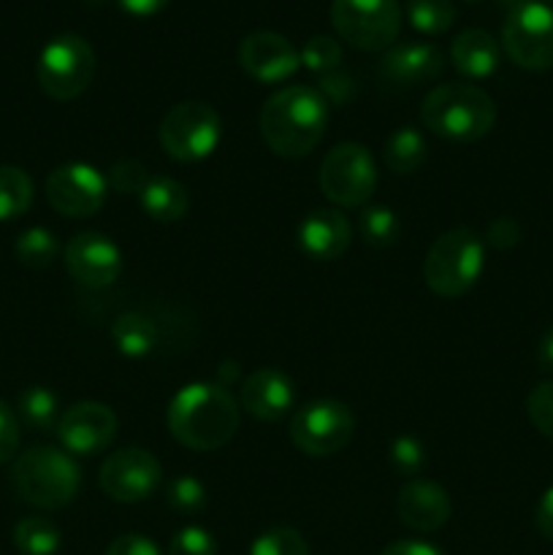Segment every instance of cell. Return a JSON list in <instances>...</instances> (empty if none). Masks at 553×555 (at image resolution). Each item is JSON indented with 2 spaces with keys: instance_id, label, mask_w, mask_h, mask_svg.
<instances>
[{
  "instance_id": "1f68e13d",
  "label": "cell",
  "mask_w": 553,
  "mask_h": 555,
  "mask_svg": "<svg viewBox=\"0 0 553 555\" xmlns=\"http://www.w3.org/2000/svg\"><path fill=\"white\" fill-rule=\"evenodd\" d=\"M166 502L177 515H198L206 507L204 482L190 475L173 477L166 488Z\"/></svg>"
},
{
  "instance_id": "4fadbf2b",
  "label": "cell",
  "mask_w": 553,
  "mask_h": 555,
  "mask_svg": "<svg viewBox=\"0 0 553 555\" xmlns=\"http://www.w3.org/2000/svg\"><path fill=\"white\" fill-rule=\"evenodd\" d=\"M108 182L87 163H65L47 177V201L63 217H92L106 204Z\"/></svg>"
},
{
  "instance_id": "9a60e30c",
  "label": "cell",
  "mask_w": 553,
  "mask_h": 555,
  "mask_svg": "<svg viewBox=\"0 0 553 555\" xmlns=\"http://www.w3.org/2000/svg\"><path fill=\"white\" fill-rule=\"evenodd\" d=\"M54 434L65 453L95 455L117 437V415L101 401H79L60 415Z\"/></svg>"
},
{
  "instance_id": "d4e9b609",
  "label": "cell",
  "mask_w": 553,
  "mask_h": 555,
  "mask_svg": "<svg viewBox=\"0 0 553 555\" xmlns=\"http://www.w3.org/2000/svg\"><path fill=\"white\" fill-rule=\"evenodd\" d=\"M16 412H20L22 423L33 431H54L60 421V401L57 396L52 393L43 385H30L20 393V401H16Z\"/></svg>"
},
{
  "instance_id": "ffe728a7",
  "label": "cell",
  "mask_w": 553,
  "mask_h": 555,
  "mask_svg": "<svg viewBox=\"0 0 553 555\" xmlns=\"http://www.w3.org/2000/svg\"><path fill=\"white\" fill-rule=\"evenodd\" d=\"M298 249L312 260H336L352 242L347 217L336 209H314L301 220L296 231Z\"/></svg>"
},
{
  "instance_id": "8fae6325",
  "label": "cell",
  "mask_w": 553,
  "mask_h": 555,
  "mask_svg": "<svg viewBox=\"0 0 553 555\" xmlns=\"http://www.w3.org/2000/svg\"><path fill=\"white\" fill-rule=\"evenodd\" d=\"M356 434V417L350 406L334 399L309 401L293 415L291 439L304 455L325 459L339 453Z\"/></svg>"
},
{
  "instance_id": "7c38bea8",
  "label": "cell",
  "mask_w": 553,
  "mask_h": 555,
  "mask_svg": "<svg viewBox=\"0 0 553 555\" xmlns=\"http://www.w3.org/2000/svg\"><path fill=\"white\" fill-rule=\"evenodd\" d=\"M103 493L119 504H139L155 496L163 486V466L150 450L125 448L108 455L101 466Z\"/></svg>"
},
{
  "instance_id": "b9f144b4",
  "label": "cell",
  "mask_w": 553,
  "mask_h": 555,
  "mask_svg": "<svg viewBox=\"0 0 553 555\" xmlns=\"http://www.w3.org/2000/svg\"><path fill=\"white\" fill-rule=\"evenodd\" d=\"M380 555H445L439 551L437 545L432 542H423V540H399V542H390Z\"/></svg>"
},
{
  "instance_id": "603a6c76",
  "label": "cell",
  "mask_w": 553,
  "mask_h": 555,
  "mask_svg": "<svg viewBox=\"0 0 553 555\" xmlns=\"http://www.w3.org/2000/svg\"><path fill=\"white\" fill-rule=\"evenodd\" d=\"M112 341L119 356L130 358V361H141V358L152 356V350L157 347V328L146 314L125 312L112 325Z\"/></svg>"
},
{
  "instance_id": "d6a6232c",
  "label": "cell",
  "mask_w": 553,
  "mask_h": 555,
  "mask_svg": "<svg viewBox=\"0 0 553 555\" xmlns=\"http://www.w3.org/2000/svg\"><path fill=\"white\" fill-rule=\"evenodd\" d=\"M249 555H309V545L296 529L276 526L249 545Z\"/></svg>"
},
{
  "instance_id": "cb8c5ba5",
  "label": "cell",
  "mask_w": 553,
  "mask_h": 555,
  "mask_svg": "<svg viewBox=\"0 0 553 555\" xmlns=\"http://www.w3.org/2000/svg\"><path fill=\"white\" fill-rule=\"evenodd\" d=\"M426 139L415 128L394 130L383 146V160L394 173H415L426 163Z\"/></svg>"
},
{
  "instance_id": "d590c367",
  "label": "cell",
  "mask_w": 553,
  "mask_h": 555,
  "mask_svg": "<svg viewBox=\"0 0 553 555\" xmlns=\"http://www.w3.org/2000/svg\"><path fill=\"white\" fill-rule=\"evenodd\" d=\"M526 415L542 437L553 439V383H540L526 399Z\"/></svg>"
},
{
  "instance_id": "7a4b0ae2",
  "label": "cell",
  "mask_w": 553,
  "mask_h": 555,
  "mask_svg": "<svg viewBox=\"0 0 553 555\" xmlns=\"http://www.w3.org/2000/svg\"><path fill=\"white\" fill-rule=\"evenodd\" d=\"M329 125V101L318 87L291 85L260 108V135L274 155L296 160L320 144Z\"/></svg>"
},
{
  "instance_id": "52a82bcc",
  "label": "cell",
  "mask_w": 553,
  "mask_h": 555,
  "mask_svg": "<svg viewBox=\"0 0 553 555\" xmlns=\"http://www.w3.org/2000/svg\"><path fill=\"white\" fill-rule=\"evenodd\" d=\"M222 135L220 114L204 101H182L163 117L157 139L177 163H198L217 150Z\"/></svg>"
},
{
  "instance_id": "8d00e7d4",
  "label": "cell",
  "mask_w": 553,
  "mask_h": 555,
  "mask_svg": "<svg viewBox=\"0 0 553 555\" xmlns=\"http://www.w3.org/2000/svg\"><path fill=\"white\" fill-rule=\"evenodd\" d=\"M168 555H217V542L201 526H184L168 542Z\"/></svg>"
},
{
  "instance_id": "e575fe53",
  "label": "cell",
  "mask_w": 553,
  "mask_h": 555,
  "mask_svg": "<svg viewBox=\"0 0 553 555\" xmlns=\"http://www.w3.org/2000/svg\"><path fill=\"white\" fill-rule=\"evenodd\" d=\"M150 168L144 163L133 160V157H123V160L114 163L106 173V182L114 193L123 195H139L144 190V184L150 182Z\"/></svg>"
},
{
  "instance_id": "7402d4cb",
  "label": "cell",
  "mask_w": 553,
  "mask_h": 555,
  "mask_svg": "<svg viewBox=\"0 0 553 555\" xmlns=\"http://www.w3.org/2000/svg\"><path fill=\"white\" fill-rule=\"evenodd\" d=\"M136 198H139L144 215L155 222H177L190 209L188 188L179 179L163 177V173H152L150 182Z\"/></svg>"
},
{
  "instance_id": "5b68a950",
  "label": "cell",
  "mask_w": 553,
  "mask_h": 555,
  "mask_svg": "<svg viewBox=\"0 0 553 555\" xmlns=\"http://www.w3.org/2000/svg\"><path fill=\"white\" fill-rule=\"evenodd\" d=\"M486 266V244L472 228H450L439 233L423 260L428 291L442 298H459L477 285Z\"/></svg>"
},
{
  "instance_id": "ba28073f",
  "label": "cell",
  "mask_w": 553,
  "mask_h": 555,
  "mask_svg": "<svg viewBox=\"0 0 553 555\" xmlns=\"http://www.w3.org/2000/svg\"><path fill=\"white\" fill-rule=\"evenodd\" d=\"M399 0H334L331 25L342 41L366 52L390 49L401 30Z\"/></svg>"
},
{
  "instance_id": "74e56055",
  "label": "cell",
  "mask_w": 553,
  "mask_h": 555,
  "mask_svg": "<svg viewBox=\"0 0 553 555\" xmlns=\"http://www.w3.org/2000/svg\"><path fill=\"white\" fill-rule=\"evenodd\" d=\"M16 450H20V423L9 404L0 401V464L14 459Z\"/></svg>"
},
{
  "instance_id": "ee69618b",
  "label": "cell",
  "mask_w": 553,
  "mask_h": 555,
  "mask_svg": "<svg viewBox=\"0 0 553 555\" xmlns=\"http://www.w3.org/2000/svg\"><path fill=\"white\" fill-rule=\"evenodd\" d=\"M117 3L123 5V11H128L133 16H152L166 9L171 0H117Z\"/></svg>"
},
{
  "instance_id": "5bb4252c",
  "label": "cell",
  "mask_w": 553,
  "mask_h": 555,
  "mask_svg": "<svg viewBox=\"0 0 553 555\" xmlns=\"http://www.w3.org/2000/svg\"><path fill=\"white\" fill-rule=\"evenodd\" d=\"M65 269L81 287L103 291L123 274V253L106 233H76L65 247Z\"/></svg>"
},
{
  "instance_id": "30bf717a",
  "label": "cell",
  "mask_w": 553,
  "mask_h": 555,
  "mask_svg": "<svg viewBox=\"0 0 553 555\" xmlns=\"http://www.w3.org/2000/svg\"><path fill=\"white\" fill-rule=\"evenodd\" d=\"M502 43L507 57L526 70L553 68V9L540 0L510 9L502 25Z\"/></svg>"
},
{
  "instance_id": "ab89813d",
  "label": "cell",
  "mask_w": 553,
  "mask_h": 555,
  "mask_svg": "<svg viewBox=\"0 0 553 555\" xmlns=\"http://www.w3.org/2000/svg\"><path fill=\"white\" fill-rule=\"evenodd\" d=\"M318 90L329 103H347L352 98V79L336 68L331 70V74L320 76Z\"/></svg>"
},
{
  "instance_id": "3957f363",
  "label": "cell",
  "mask_w": 553,
  "mask_h": 555,
  "mask_svg": "<svg viewBox=\"0 0 553 555\" xmlns=\"http://www.w3.org/2000/svg\"><path fill=\"white\" fill-rule=\"evenodd\" d=\"M421 122L439 139L472 144L491 133L497 106L493 98L475 85H439L423 98Z\"/></svg>"
},
{
  "instance_id": "d6986e66",
  "label": "cell",
  "mask_w": 553,
  "mask_h": 555,
  "mask_svg": "<svg viewBox=\"0 0 553 555\" xmlns=\"http://www.w3.org/2000/svg\"><path fill=\"white\" fill-rule=\"evenodd\" d=\"M445 70V54L434 43H399L385 49L380 60V74L399 87H417L439 79Z\"/></svg>"
},
{
  "instance_id": "60d3db41",
  "label": "cell",
  "mask_w": 553,
  "mask_h": 555,
  "mask_svg": "<svg viewBox=\"0 0 553 555\" xmlns=\"http://www.w3.org/2000/svg\"><path fill=\"white\" fill-rule=\"evenodd\" d=\"M103 555H163V551L150 540V537L123 534L106 547V553Z\"/></svg>"
},
{
  "instance_id": "e0dca14e",
  "label": "cell",
  "mask_w": 553,
  "mask_h": 555,
  "mask_svg": "<svg viewBox=\"0 0 553 555\" xmlns=\"http://www.w3.org/2000/svg\"><path fill=\"white\" fill-rule=\"evenodd\" d=\"M296 404V385L282 369H255L239 390V406L263 423L285 417Z\"/></svg>"
},
{
  "instance_id": "277c9868",
  "label": "cell",
  "mask_w": 553,
  "mask_h": 555,
  "mask_svg": "<svg viewBox=\"0 0 553 555\" xmlns=\"http://www.w3.org/2000/svg\"><path fill=\"white\" fill-rule=\"evenodd\" d=\"M11 486L22 502L38 509H63L81 488V472L74 455L60 448H30L16 455Z\"/></svg>"
},
{
  "instance_id": "f1b7e54d",
  "label": "cell",
  "mask_w": 553,
  "mask_h": 555,
  "mask_svg": "<svg viewBox=\"0 0 553 555\" xmlns=\"http://www.w3.org/2000/svg\"><path fill=\"white\" fill-rule=\"evenodd\" d=\"M14 253L20 258V263L27 266V269H47V266H52L57 260L60 244L49 228L36 225L20 233V238L14 244Z\"/></svg>"
},
{
  "instance_id": "2e32d148",
  "label": "cell",
  "mask_w": 553,
  "mask_h": 555,
  "mask_svg": "<svg viewBox=\"0 0 553 555\" xmlns=\"http://www.w3.org/2000/svg\"><path fill=\"white\" fill-rule=\"evenodd\" d=\"M239 65L244 74L263 85H280L291 79L301 65V54L285 36L271 30H255L239 43Z\"/></svg>"
},
{
  "instance_id": "4dcf8cb0",
  "label": "cell",
  "mask_w": 553,
  "mask_h": 555,
  "mask_svg": "<svg viewBox=\"0 0 553 555\" xmlns=\"http://www.w3.org/2000/svg\"><path fill=\"white\" fill-rule=\"evenodd\" d=\"M298 54H301V65H307L318 76L331 74L342 65V43L334 36H325V33L307 38Z\"/></svg>"
},
{
  "instance_id": "ac0fdd59",
  "label": "cell",
  "mask_w": 553,
  "mask_h": 555,
  "mask_svg": "<svg viewBox=\"0 0 553 555\" xmlns=\"http://www.w3.org/2000/svg\"><path fill=\"white\" fill-rule=\"evenodd\" d=\"M396 513L399 520L412 531H437L453 515V502L448 491L434 480H407L396 496Z\"/></svg>"
},
{
  "instance_id": "f35d334b",
  "label": "cell",
  "mask_w": 553,
  "mask_h": 555,
  "mask_svg": "<svg viewBox=\"0 0 553 555\" xmlns=\"http://www.w3.org/2000/svg\"><path fill=\"white\" fill-rule=\"evenodd\" d=\"M486 242L491 244L493 249H513L515 244L520 242V225L513 220V217H497V220L488 225Z\"/></svg>"
},
{
  "instance_id": "83f0119b",
  "label": "cell",
  "mask_w": 553,
  "mask_h": 555,
  "mask_svg": "<svg viewBox=\"0 0 553 555\" xmlns=\"http://www.w3.org/2000/svg\"><path fill=\"white\" fill-rule=\"evenodd\" d=\"M358 231H361L363 242L374 249H388L399 242L401 236V220L394 209L388 206H369L358 217Z\"/></svg>"
},
{
  "instance_id": "f6af8a7d",
  "label": "cell",
  "mask_w": 553,
  "mask_h": 555,
  "mask_svg": "<svg viewBox=\"0 0 553 555\" xmlns=\"http://www.w3.org/2000/svg\"><path fill=\"white\" fill-rule=\"evenodd\" d=\"M537 363L542 372H553V325L542 334L540 345H537Z\"/></svg>"
},
{
  "instance_id": "6da1fadb",
  "label": "cell",
  "mask_w": 553,
  "mask_h": 555,
  "mask_svg": "<svg viewBox=\"0 0 553 555\" xmlns=\"http://www.w3.org/2000/svg\"><path fill=\"white\" fill-rule=\"evenodd\" d=\"M166 423L179 444L195 453H211L226 448L239 431V401L222 385H184L168 404Z\"/></svg>"
},
{
  "instance_id": "f546056e",
  "label": "cell",
  "mask_w": 553,
  "mask_h": 555,
  "mask_svg": "<svg viewBox=\"0 0 553 555\" xmlns=\"http://www.w3.org/2000/svg\"><path fill=\"white\" fill-rule=\"evenodd\" d=\"M407 20L417 33L442 36L453 27L455 9L450 0H407Z\"/></svg>"
},
{
  "instance_id": "44dd1931",
  "label": "cell",
  "mask_w": 553,
  "mask_h": 555,
  "mask_svg": "<svg viewBox=\"0 0 553 555\" xmlns=\"http://www.w3.org/2000/svg\"><path fill=\"white\" fill-rule=\"evenodd\" d=\"M450 60H453V68L466 79H488L499 68V43L488 30L472 27L453 38Z\"/></svg>"
},
{
  "instance_id": "bcb514c9",
  "label": "cell",
  "mask_w": 553,
  "mask_h": 555,
  "mask_svg": "<svg viewBox=\"0 0 553 555\" xmlns=\"http://www.w3.org/2000/svg\"><path fill=\"white\" fill-rule=\"evenodd\" d=\"M551 3H553V0H551Z\"/></svg>"
},
{
  "instance_id": "9c48e42d",
  "label": "cell",
  "mask_w": 553,
  "mask_h": 555,
  "mask_svg": "<svg viewBox=\"0 0 553 555\" xmlns=\"http://www.w3.org/2000/svg\"><path fill=\"white\" fill-rule=\"evenodd\" d=\"M320 190L342 209H358L366 204L377 190V166L372 152L356 141L329 150L320 163Z\"/></svg>"
},
{
  "instance_id": "7bdbcfd3",
  "label": "cell",
  "mask_w": 553,
  "mask_h": 555,
  "mask_svg": "<svg viewBox=\"0 0 553 555\" xmlns=\"http://www.w3.org/2000/svg\"><path fill=\"white\" fill-rule=\"evenodd\" d=\"M535 524H537V531H540L545 540L553 542V486L542 493L540 504H537Z\"/></svg>"
},
{
  "instance_id": "8992f818",
  "label": "cell",
  "mask_w": 553,
  "mask_h": 555,
  "mask_svg": "<svg viewBox=\"0 0 553 555\" xmlns=\"http://www.w3.org/2000/svg\"><path fill=\"white\" fill-rule=\"evenodd\" d=\"M95 65V52H92L90 41L74 36V33H65V36L52 38L38 54V85L52 101H74L92 85Z\"/></svg>"
},
{
  "instance_id": "836d02e7",
  "label": "cell",
  "mask_w": 553,
  "mask_h": 555,
  "mask_svg": "<svg viewBox=\"0 0 553 555\" xmlns=\"http://www.w3.org/2000/svg\"><path fill=\"white\" fill-rule=\"evenodd\" d=\"M388 461L390 466H394L396 475L415 477L421 475L423 466H426V448H423L421 439L412 437V434H401V437H396L394 442H390Z\"/></svg>"
},
{
  "instance_id": "484cf974",
  "label": "cell",
  "mask_w": 553,
  "mask_h": 555,
  "mask_svg": "<svg viewBox=\"0 0 553 555\" xmlns=\"http://www.w3.org/2000/svg\"><path fill=\"white\" fill-rule=\"evenodd\" d=\"M60 542H63V534L57 526L41 515L22 518L14 526V545L22 555H54L60 551Z\"/></svg>"
},
{
  "instance_id": "4316f807",
  "label": "cell",
  "mask_w": 553,
  "mask_h": 555,
  "mask_svg": "<svg viewBox=\"0 0 553 555\" xmlns=\"http://www.w3.org/2000/svg\"><path fill=\"white\" fill-rule=\"evenodd\" d=\"M33 204V179L16 166H0V222L16 220Z\"/></svg>"
}]
</instances>
